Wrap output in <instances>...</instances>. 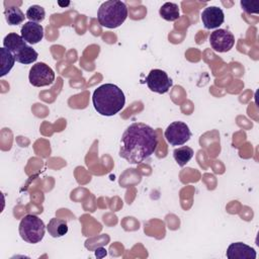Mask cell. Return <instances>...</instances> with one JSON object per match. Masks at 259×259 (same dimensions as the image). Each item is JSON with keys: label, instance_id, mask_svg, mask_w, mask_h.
<instances>
[{"label": "cell", "instance_id": "6da1fadb", "mask_svg": "<svg viewBox=\"0 0 259 259\" xmlns=\"http://www.w3.org/2000/svg\"><path fill=\"white\" fill-rule=\"evenodd\" d=\"M157 146V132L146 123L134 122L122 134L119 156L131 164H139L151 157Z\"/></svg>", "mask_w": 259, "mask_h": 259}, {"label": "cell", "instance_id": "7a4b0ae2", "mask_svg": "<svg viewBox=\"0 0 259 259\" xmlns=\"http://www.w3.org/2000/svg\"><path fill=\"white\" fill-rule=\"evenodd\" d=\"M92 103L99 114L112 116L122 109L125 103V97L118 86L105 83L93 92Z\"/></svg>", "mask_w": 259, "mask_h": 259}, {"label": "cell", "instance_id": "3957f363", "mask_svg": "<svg viewBox=\"0 0 259 259\" xmlns=\"http://www.w3.org/2000/svg\"><path fill=\"white\" fill-rule=\"evenodd\" d=\"M127 17L125 3L118 0L103 2L97 11V19L100 25L107 28H116L121 25Z\"/></svg>", "mask_w": 259, "mask_h": 259}, {"label": "cell", "instance_id": "277c9868", "mask_svg": "<svg viewBox=\"0 0 259 259\" xmlns=\"http://www.w3.org/2000/svg\"><path fill=\"white\" fill-rule=\"evenodd\" d=\"M18 231L23 241L30 244H36L42 240L46 226L37 215L26 214L20 221Z\"/></svg>", "mask_w": 259, "mask_h": 259}, {"label": "cell", "instance_id": "5b68a950", "mask_svg": "<svg viewBox=\"0 0 259 259\" xmlns=\"http://www.w3.org/2000/svg\"><path fill=\"white\" fill-rule=\"evenodd\" d=\"M164 136L167 143L171 146H181L189 141L191 132L185 122L178 120L171 122L167 126Z\"/></svg>", "mask_w": 259, "mask_h": 259}, {"label": "cell", "instance_id": "8992f818", "mask_svg": "<svg viewBox=\"0 0 259 259\" xmlns=\"http://www.w3.org/2000/svg\"><path fill=\"white\" fill-rule=\"evenodd\" d=\"M29 83L35 87H44L49 86L55 81V73L53 69L45 63H36L34 64L30 70L28 75Z\"/></svg>", "mask_w": 259, "mask_h": 259}, {"label": "cell", "instance_id": "52a82bcc", "mask_svg": "<svg viewBox=\"0 0 259 259\" xmlns=\"http://www.w3.org/2000/svg\"><path fill=\"white\" fill-rule=\"evenodd\" d=\"M146 83L149 89L153 92L164 94L168 92L170 87L173 85V81L167 73L160 69H153L146 77Z\"/></svg>", "mask_w": 259, "mask_h": 259}, {"label": "cell", "instance_id": "ba28073f", "mask_svg": "<svg viewBox=\"0 0 259 259\" xmlns=\"http://www.w3.org/2000/svg\"><path fill=\"white\" fill-rule=\"evenodd\" d=\"M209 42L211 48L219 53L229 52L235 45L234 34L224 28H219L212 31L209 35Z\"/></svg>", "mask_w": 259, "mask_h": 259}, {"label": "cell", "instance_id": "9c48e42d", "mask_svg": "<svg viewBox=\"0 0 259 259\" xmlns=\"http://www.w3.org/2000/svg\"><path fill=\"white\" fill-rule=\"evenodd\" d=\"M201 21L206 29L218 28L224 23L225 15L223 10L218 6H207L201 12Z\"/></svg>", "mask_w": 259, "mask_h": 259}, {"label": "cell", "instance_id": "30bf717a", "mask_svg": "<svg viewBox=\"0 0 259 259\" xmlns=\"http://www.w3.org/2000/svg\"><path fill=\"white\" fill-rule=\"evenodd\" d=\"M20 32L22 38L29 45H35L44 37V27L40 24L32 21L25 22L22 25Z\"/></svg>", "mask_w": 259, "mask_h": 259}, {"label": "cell", "instance_id": "8fae6325", "mask_svg": "<svg viewBox=\"0 0 259 259\" xmlns=\"http://www.w3.org/2000/svg\"><path fill=\"white\" fill-rule=\"evenodd\" d=\"M256 251L254 248L242 243H232L227 249V257L229 259H255Z\"/></svg>", "mask_w": 259, "mask_h": 259}, {"label": "cell", "instance_id": "7c38bea8", "mask_svg": "<svg viewBox=\"0 0 259 259\" xmlns=\"http://www.w3.org/2000/svg\"><path fill=\"white\" fill-rule=\"evenodd\" d=\"M14 57H15L16 62H18L20 64L28 65V64H32L33 62L36 61V59L38 57V54L30 46L25 45L18 52H16L14 54Z\"/></svg>", "mask_w": 259, "mask_h": 259}, {"label": "cell", "instance_id": "4fadbf2b", "mask_svg": "<svg viewBox=\"0 0 259 259\" xmlns=\"http://www.w3.org/2000/svg\"><path fill=\"white\" fill-rule=\"evenodd\" d=\"M26 44V41L22 38L21 35L15 33V32H11L8 33L4 39H3V48L7 49L9 52H11L13 55L18 52L22 47H24Z\"/></svg>", "mask_w": 259, "mask_h": 259}, {"label": "cell", "instance_id": "5bb4252c", "mask_svg": "<svg viewBox=\"0 0 259 259\" xmlns=\"http://www.w3.org/2000/svg\"><path fill=\"white\" fill-rule=\"evenodd\" d=\"M47 230L52 237L60 238L68 233V225L64 220L53 218L50 220L47 226Z\"/></svg>", "mask_w": 259, "mask_h": 259}, {"label": "cell", "instance_id": "9a60e30c", "mask_svg": "<svg viewBox=\"0 0 259 259\" xmlns=\"http://www.w3.org/2000/svg\"><path fill=\"white\" fill-rule=\"evenodd\" d=\"M159 13H160V16L167 21H175L180 16L178 5L172 2L164 3L160 8Z\"/></svg>", "mask_w": 259, "mask_h": 259}, {"label": "cell", "instance_id": "2e32d148", "mask_svg": "<svg viewBox=\"0 0 259 259\" xmlns=\"http://www.w3.org/2000/svg\"><path fill=\"white\" fill-rule=\"evenodd\" d=\"M5 19L10 25H18L24 21V13L20 10V8L16 6H9L5 8L4 11Z\"/></svg>", "mask_w": 259, "mask_h": 259}, {"label": "cell", "instance_id": "e0dca14e", "mask_svg": "<svg viewBox=\"0 0 259 259\" xmlns=\"http://www.w3.org/2000/svg\"><path fill=\"white\" fill-rule=\"evenodd\" d=\"M193 150L188 146H182L173 151V157L180 167L186 165L193 157Z\"/></svg>", "mask_w": 259, "mask_h": 259}, {"label": "cell", "instance_id": "ac0fdd59", "mask_svg": "<svg viewBox=\"0 0 259 259\" xmlns=\"http://www.w3.org/2000/svg\"><path fill=\"white\" fill-rule=\"evenodd\" d=\"M0 53H1V71H0V76L3 77L7 73H9V71L14 66L15 57H14V55L11 52H9L5 48H2L0 50Z\"/></svg>", "mask_w": 259, "mask_h": 259}, {"label": "cell", "instance_id": "d6986e66", "mask_svg": "<svg viewBox=\"0 0 259 259\" xmlns=\"http://www.w3.org/2000/svg\"><path fill=\"white\" fill-rule=\"evenodd\" d=\"M25 16L32 22H41L45 19L46 12L45 9L39 5H31L27 8Z\"/></svg>", "mask_w": 259, "mask_h": 259}, {"label": "cell", "instance_id": "ffe728a7", "mask_svg": "<svg viewBox=\"0 0 259 259\" xmlns=\"http://www.w3.org/2000/svg\"><path fill=\"white\" fill-rule=\"evenodd\" d=\"M242 9L247 13H258L259 12V2L258 1H241Z\"/></svg>", "mask_w": 259, "mask_h": 259}]
</instances>
